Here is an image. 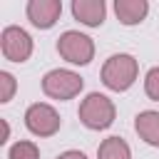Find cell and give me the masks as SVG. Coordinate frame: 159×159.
I'll return each mask as SVG.
<instances>
[{
	"label": "cell",
	"instance_id": "6da1fadb",
	"mask_svg": "<svg viewBox=\"0 0 159 159\" xmlns=\"http://www.w3.org/2000/svg\"><path fill=\"white\" fill-rule=\"evenodd\" d=\"M137 77H139V62L129 52L109 55L102 65V72H99L102 84L112 92H127L137 82Z\"/></svg>",
	"mask_w": 159,
	"mask_h": 159
},
{
	"label": "cell",
	"instance_id": "7a4b0ae2",
	"mask_svg": "<svg viewBox=\"0 0 159 159\" xmlns=\"http://www.w3.org/2000/svg\"><path fill=\"white\" fill-rule=\"evenodd\" d=\"M77 117L80 122L92 129V132H102L107 127L114 124V117H117V107L114 102L102 94V92H89L82 102H80V109H77Z\"/></svg>",
	"mask_w": 159,
	"mask_h": 159
},
{
	"label": "cell",
	"instance_id": "3957f363",
	"mask_svg": "<svg viewBox=\"0 0 159 159\" xmlns=\"http://www.w3.org/2000/svg\"><path fill=\"white\" fill-rule=\"evenodd\" d=\"M57 52L70 65H89L94 60V40L80 30H65L57 37Z\"/></svg>",
	"mask_w": 159,
	"mask_h": 159
},
{
	"label": "cell",
	"instance_id": "277c9868",
	"mask_svg": "<svg viewBox=\"0 0 159 159\" xmlns=\"http://www.w3.org/2000/svg\"><path fill=\"white\" fill-rule=\"evenodd\" d=\"M82 89H84V80H82L77 72L65 70V67L50 70V72L42 77V92H45L50 99L67 102V99H75Z\"/></svg>",
	"mask_w": 159,
	"mask_h": 159
},
{
	"label": "cell",
	"instance_id": "5b68a950",
	"mask_svg": "<svg viewBox=\"0 0 159 159\" xmlns=\"http://www.w3.org/2000/svg\"><path fill=\"white\" fill-rule=\"evenodd\" d=\"M25 127L30 134L35 137H52L60 132L62 119L57 114V109L47 102H35L25 109Z\"/></svg>",
	"mask_w": 159,
	"mask_h": 159
},
{
	"label": "cell",
	"instance_id": "8992f818",
	"mask_svg": "<svg viewBox=\"0 0 159 159\" xmlns=\"http://www.w3.org/2000/svg\"><path fill=\"white\" fill-rule=\"evenodd\" d=\"M0 50L2 57L10 62H27L32 55V37L27 35V30L17 25H7L0 32Z\"/></svg>",
	"mask_w": 159,
	"mask_h": 159
},
{
	"label": "cell",
	"instance_id": "52a82bcc",
	"mask_svg": "<svg viewBox=\"0 0 159 159\" xmlns=\"http://www.w3.org/2000/svg\"><path fill=\"white\" fill-rule=\"evenodd\" d=\"M25 15L35 27L50 30L62 15V2L60 0H30L25 7Z\"/></svg>",
	"mask_w": 159,
	"mask_h": 159
},
{
	"label": "cell",
	"instance_id": "ba28073f",
	"mask_svg": "<svg viewBox=\"0 0 159 159\" xmlns=\"http://www.w3.org/2000/svg\"><path fill=\"white\" fill-rule=\"evenodd\" d=\"M72 17L87 27H99L107 17L104 0H72Z\"/></svg>",
	"mask_w": 159,
	"mask_h": 159
},
{
	"label": "cell",
	"instance_id": "9c48e42d",
	"mask_svg": "<svg viewBox=\"0 0 159 159\" xmlns=\"http://www.w3.org/2000/svg\"><path fill=\"white\" fill-rule=\"evenodd\" d=\"M114 15L127 27L139 25L149 15V2L147 0H114Z\"/></svg>",
	"mask_w": 159,
	"mask_h": 159
},
{
	"label": "cell",
	"instance_id": "30bf717a",
	"mask_svg": "<svg viewBox=\"0 0 159 159\" xmlns=\"http://www.w3.org/2000/svg\"><path fill=\"white\" fill-rule=\"evenodd\" d=\"M134 132L139 134L142 142L149 147H159V112L157 109H144L134 117Z\"/></svg>",
	"mask_w": 159,
	"mask_h": 159
},
{
	"label": "cell",
	"instance_id": "8fae6325",
	"mask_svg": "<svg viewBox=\"0 0 159 159\" xmlns=\"http://www.w3.org/2000/svg\"><path fill=\"white\" fill-rule=\"evenodd\" d=\"M97 159H132V149L122 137H107L97 147Z\"/></svg>",
	"mask_w": 159,
	"mask_h": 159
},
{
	"label": "cell",
	"instance_id": "7c38bea8",
	"mask_svg": "<svg viewBox=\"0 0 159 159\" xmlns=\"http://www.w3.org/2000/svg\"><path fill=\"white\" fill-rule=\"evenodd\" d=\"M7 159H40V149L30 139H20L7 149Z\"/></svg>",
	"mask_w": 159,
	"mask_h": 159
},
{
	"label": "cell",
	"instance_id": "4fadbf2b",
	"mask_svg": "<svg viewBox=\"0 0 159 159\" xmlns=\"http://www.w3.org/2000/svg\"><path fill=\"white\" fill-rule=\"evenodd\" d=\"M15 89H17L15 77H12L7 70H2V72H0V102H2V104H7V102L15 97Z\"/></svg>",
	"mask_w": 159,
	"mask_h": 159
},
{
	"label": "cell",
	"instance_id": "5bb4252c",
	"mask_svg": "<svg viewBox=\"0 0 159 159\" xmlns=\"http://www.w3.org/2000/svg\"><path fill=\"white\" fill-rule=\"evenodd\" d=\"M144 94L152 102H159V67H152L144 75Z\"/></svg>",
	"mask_w": 159,
	"mask_h": 159
},
{
	"label": "cell",
	"instance_id": "9a60e30c",
	"mask_svg": "<svg viewBox=\"0 0 159 159\" xmlns=\"http://www.w3.org/2000/svg\"><path fill=\"white\" fill-rule=\"evenodd\" d=\"M57 159H87V154L80 152V149H67V152H62Z\"/></svg>",
	"mask_w": 159,
	"mask_h": 159
},
{
	"label": "cell",
	"instance_id": "2e32d148",
	"mask_svg": "<svg viewBox=\"0 0 159 159\" xmlns=\"http://www.w3.org/2000/svg\"><path fill=\"white\" fill-rule=\"evenodd\" d=\"M7 139H10V124L2 119V139H0V142H7Z\"/></svg>",
	"mask_w": 159,
	"mask_h": 159
}]
</instances>
